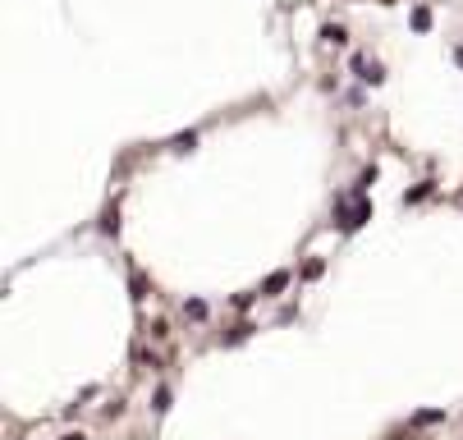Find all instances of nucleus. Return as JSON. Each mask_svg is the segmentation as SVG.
Wrapping results in <instances>:
<instances>
[{"label":"nucleus","mask_w":463,"mask_h":440,"mask_svg":"<svg viewBox=\"0 0 463 440\" xmlns=\"http://www.w3.org/2000/svg\"><path fill=\"white\" fill-rule=\"evenodd\" d=\"M335 211H340V216H335V220H340V230L353 234V230H363V225H367L372 202H367V198H353V193H349V198H335Z\"/></svg>","instance_id":"f257e3e1"},{"label":"nucleus","mask_w":463,"mask_h":440,"mask_svg":"<svg viewBox=\"0 0 463 440\" xmlns=\"http://www.w3.org/2000/svg\"><path fill=\"white\" fill-rule=\"evenodd\" d=\"M353 74L363 78V83H372V88H376V83H386V69L376 65V60H367V55H353Z\"/></svg>","instance_id":"f03ea898"},{"label":"nucleus","mask_w":463,"mask_h":440,"mask_svg":"<svg viewBox=\"0 0 463 440\" xmlns=\"http://www.w3.org/2000/svg\"><path fill=\"white\" fill-rule=\"evenodd\" d=\"M289 280H294V271H271V275H266V285H262V298H280L289 289Z\"/></svg>","instance_id":"7ed1b4c3"},{"label":"nucleus","mask_w":463,"mask_h":440,"mask_svg":"<svg viewBox=\"0 0 463 440\" xmlns=\"http://www.w3.org/2000/svg\"><path fill=\"white\" fill-rule=\"evenodd\" d=\"M147 294H152V285H147V275L133 266V271H129V298H133V303H147Z\"/></svg>","instance_id":"20e7f679"},{"label":"nucleus","mask_w":463,"mask_h":440,"mask_svg":"<svg viewBox=\"0 0 463 440\" xmlns=\"http://www.w3.org/2000/svg\"><path fill=\"white\" fill-rule=\"evenodd\" d=\"M253 330H257V326H253V321H248V317H243V321H239V326H234V330H230V335H221V349H234V344H243V340H253Z\"/></svg>","instance_id":"39448f33"},{"label":"nucleus","mask_w":463,"mask_h":440,"mask_svg":"<svg viewBox=\"0 0 463 440\" xmlns=\"http://www.w3.org/2000/svg\"><path fill=\"white\" fill-rule=\"evenodd\" d=\"M436 422H445V408H422L408 418V427H436Z\"/></svg>","instance_id":"423d86ee"},{"label":"nucleus","mask_w":463,"mask_h":440,"mask_svg":"<svg viewBox=\"0 0 463 440\" xmlns=\"http://www.w3.org/2000/svg\"><path fill=\"white\" fill-rule=\"evenodd\" d=\"M170 404H175V395H170V385H156V395H152V413L156 418H166Z\"/></svg>","instance_id":"0eeeda50"},{"label":"nucleus","mask_w":463,"mask_h":440,"mask_svg":"<svg viewBox=\"0 0 463 440\" xmlns=\"http://www.w3.org/2000/svg\"><path fill=\"white\" fill-rule=\"evenodd\" d=\"M193 147H198V133L188 129V133H175V138H170V152H193Z\"/></svg>","instance_id":"6e6552de"},{"label":"nucleus","mask_w":463,"mask_h":440,"mask_svg":"<svg viewBox=\"0 0 463 440\" xmlns=\"http://www.w3.org/2000/svg\"><path fill=\"white\" fill-rule=\"evenodd\" d=\"M101 234H120V207L101 211Z\"/></svg>","instance_id":"1a4fd4ad"},{"label":"nucleus","mask_w":463,"mask_h":440,"mask_svg":"<svg viewBox=\"0 0 463 440\" xmlns=\"http://www.w3.org/2000/svg\"><path fill=\"white\" fill-rule=\"evenodd\" d=\"M376 184V165H367L363 175H358V184H353V198H367V188Z\"/></svg>","instance_id":"9d476101"},{"label":"nucleus","mask_w":463,"mask_h":440,"mask_svg":"<svg viewBox=\"0 0 463 440\" xmlns=\"http://www.w3.org/2000/svg\"><path fill=\"white\" fill-rule=\"evenodd\" d=\"M321 37H326L331 46H344V42H349V33H344L340 23H326V28H321Z\"/></svg>","instance_id":"9b49d317"},{"label":"nucleus","mask_w":463,"mask_h":440,"mask_svg":"<svg viewBox=\"0 0 463 440\" xmlns=\"http://www.w3.org/2000/svg\"><path fill=\"white\" fill-rule=\"evenodd\" d=\"M431 188H436V184H431V179H422V184H418V188H413V193H404V207H413V202H422V198H431Z\"/></svg>","instance_id":"f8f14e48"},{"label":"nucleus","mask_w":463,"mask_h":440,"mask_svg":"<svg viewBox=\"0 0 463 440\" xmlns=\"http://www.w3.org/2000/svg\"><path fill=\"white\" fill-rule=\"evenodd\" d=\"M184 317H193V321H207V303H202V298H188V303H184Z\"/></svg>","instance_id":"ddd939ff"},{"label":"nucleus","mask_w":463,"mask_h":440,"mask_svg":"<svg viewBox=\"0 0 463 440\" xmlns=\"http://www.w3.org/2000/svg\"><path fill=\"white\" fill-rule=\"evenodd\" d=\"M413 28H418V33H427V28H431V10H427V5L413 10Z\"/></svg>","instance_id":"4468645a"},{"label":"nucleus","mask_w":463,"mask_h":440,"mask_svg":"<svg viewBox=\"0 0 463 440\" xmlns=\"http://www.w3.org/2000/svg\"><path fill=\"white\" fill-rule=\"evenodd\" d=\"M257 298H262V294H239V298H234V312H248Z\"/></svg>","instance_id":"2eb2a0df"},{"label":"nucleus","mask_w":463,"mask_h":440,"mask_svg":"<svg viewBox=\"0 0 463 440\" xmlns=\"http://www.w3.org/2000/svg\"><path fill=\"white\" fill-rule=\"evenodd\" d=\"M321 271H326V262H317V257H312V262L308 266H303V280H317V275Z\"/></svg>","instance_id":"dca6fc26"},{"label":"nucleus","mask_w":463,"mask_h":440,"mask_svg":"<svg viewBox=\"0 0 463 440\" xmlns=\"http://www.w3.org/2000/svg\"><path fill=\"white\" fill-rule=\"evenodd\" d=\"M65 440H88V436H83V431H69V436Z\"/></svg>","instance_id":"f3484780"}]
</instances>
